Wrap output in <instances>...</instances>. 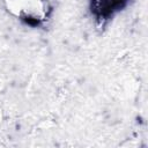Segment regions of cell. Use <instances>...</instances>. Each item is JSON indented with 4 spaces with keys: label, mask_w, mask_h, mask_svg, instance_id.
Wrapping results in <instances>:
<instances>
[{
    "label": "cell",
    "mask_w": 148,
    "mask_h": 148,
    "mask_svg": "<svg viewBox=\"0 0 148 148\" xmlns=\"http://www.w3.org/2000/svg\"><path fill=\"white\" fill-rule=\"evenodd\" d=\"M10 16L31 28L47 25L53 14L52 0H2Z\"/></svg>",
    "instance_id": "cell-1"
},
{
    "label": "cell",
    "mask_w": 148,
    "mask_h": 148,
    "mask_svg": "<svg viewBox=\"0 0 148 148\" xmlns=\"http://www.w3.org/2000/svg\"><path fill=\"white\" fill-rule=\"evenodd\" d=\"M131 0H89V12L98 29H103Z\"/></svg>",
    "instance_id": "cell-2"
}]
</instances>
